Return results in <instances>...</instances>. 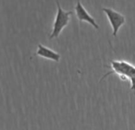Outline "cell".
Listing matches in <instances>:
<instances>
[{
	"label": "cell",
	"mask_w": 135,
	"mask_h": 130,
	"mask_svg": "<svg viewBox=\"0 0 135 130\" xmlns=\"http://www.w3.org/2000/svg\"><path fill=\"white\" fill-rule=\"evenodd\" d=\"M112 70L106 73L101 79L103 80L111 74H116L123 80H131L135 76V66L124 60H112L110 61Z\"/></svg>",
	"instance_id": "cell-1"
},
{
	"label": "cell",
	"mask_w": 135,
	"mask_h": 130,
	"mask_svg": "<svg viewBox=\"0 0 135 130\" xmlns=\"http://www.w3.org/2000/svg\"><path fill=\"white\" fill-rule=\"evenodd\" d=\"M56 4H57V14L55 16V19L53 23V29L52 33L50 35V38H57L62 29L68 25L70 19V15L73 14L72 11H65L60 6L59 2L56 0Z\"/></svg>",
	"instance_id": "cell-2"
},
{
	"label": "cell",
	"mask_w": 135,
	"mask_h": 130,
	"mask_svg": "<svg viewBox=\"0 0 135 130\" xmlns=\"http://www.w3.org/2000/svg\"><path fill=\"white\" fill-rule=\"evenodd\" d=\"M102 10L106 14V15L110 21L111 26L113 30V33H112L113 37H116L119 29L124 25V23L126 21L125 17L123 14H121L120 13H118L117 11H115L111 8H103Z\"/></svg>",
	"instance_id": "cell-3"
},
{
	"label": "cell",
	"mask_w": 135,
	"mask_h": 130,
	"mask_svg": "<svg viewBox=\"0 0 135 130\" xmlns=\"http://www.w3.org/2000/svg\"><path fill=\"white\" fill-rule=\"evenodd\" d=\"M75 12L76 15L80 21H86L89 24H90L92 26H93L95 29H98L99 25L96 22L95 19L87 12V10L85 9V7L81 5L80 0H78L77 5L75 6Z\"/></svg>",
	"instance_id": "cell-4"
},
{
	"label": "cell",
	"mask_w": 135,
	"mask_h": 130,
	"mask_svg": "<svg viewBox=\"0 0 135 130\" xmlns=\"http://www.w3.org/2000/svg\"><path fill=\"white\" fill-rule=\"evenodd\" d=\"M38 48L37 51L36 52V55L50 60H53L55 62H59L60 59H61V56L57 53L56 52L53 51L52 49L44 46L41 44H38Z\"/></svg>",
	"instance_id": "cell-5"
},
{
	"label": "cell",
	"mask_w": 135,
	"mask_h": 130,
	"mask_svg": "<svg viewBox=\"0 0 135 130\" xmlns=\"http://www.w3.org/2000/svg\"><path fill=\"white\" fill-rule=\"evenodd\" d=\"M131 82V89L132 90V91H135V76L130 81Z\"/></svg>",
	"instance_id": "cell-6"
}]
</instances>
